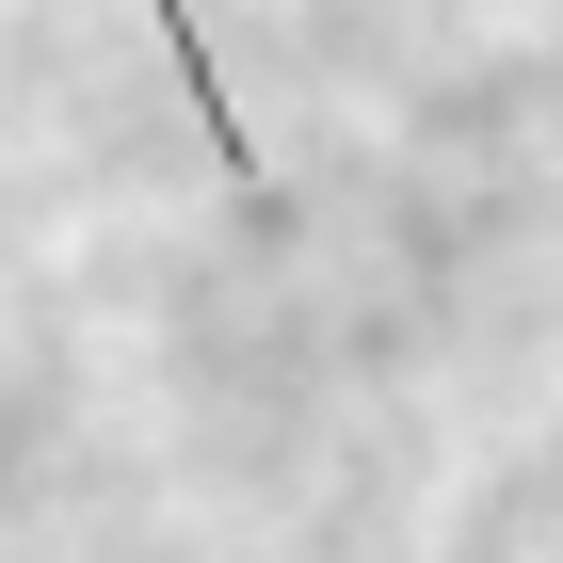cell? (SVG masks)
Instances as JSON below:
<instances>
[{
    "label": "cell",
    "mask_w": 563,
    "mask_h": 563,
    "mask_svg": "<svg viewBox=\"0 0 563 563\" xmlns=\"http://www.w3.org/2000/svg\"><path fill=\"white\" fill-rule=\"evenodd\" d=\"M145 16H162V48H177V81H194V130H210V162L242 177V194H258V130L225 113V65H210V33H194V0H145Z\"/></svg>",
    "instance_id": "cell-1"
}]
</instances>
